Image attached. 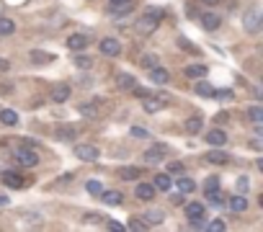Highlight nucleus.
Segmentation results:
<instances>
[{
  "label": "nucleus",
  "instance_id": "obj_1",
  "mask_svg": "<svg viewBox=\"0 0 263 232\" xmlns=\"http://www.w3.org/2000/svg\"><path fill=\"white\" fill-rule=\"evenodd\" d=\"M162 19H165V11H162V8H147V13H142L137 19V23H134V31L142 34V37H150V34L160 26Z\"/></svg>",
  "mask_w": 263,
  "mask_h": 232
},
{
  "label": "nucleus",
  "instance_id": "obj_2",
  "mask_svg": "<svg viewBox=\"0 0 263 232\" xmlns=\"http://www.w3.org/2000/svg\"><path fill=\"white\" fill-rule=\"evenodd\" d=\"M13 157H16V163L21 165V168H34L36 163H39V155H36V150H31V147H21V150H16Z\"/></svg>",
  "mask_w": 263,
  "mask_h": 232
},
{
  "label": "nucleus",
  "instance_id": "obj_3",
  "mask_svg": "<svg viewBox=\"0 0 263 232\" xmlns=\"http://www.w3.org/2000/svg\"><path fill=\"white\" fill-rule=\"evenodd\" d=\"M261 23H263V13L258 11V8H253V11H248L245 16H243V26H245V31H250V34H258Z\"/></svg>",
  "mask_w": 263,
  "mask_h": 232
},
{
  "label": "nucleus",
  "instance_id": "obj_4",
  "mask_svg": "<svg viewBox=\"0 0 263 232\" xmlns=\"http://www.w3.org/2000/svg\"><path fill=\"white\" fill-rule=\"evenodd\" d=\"M75 155H78V160H83V163H96L98 160V147H93V145H75Z\"/></svg>",
  "mask_w": 263,
  "mask_h": 232
},
{
  "label": "nucleus",
  "instance_id": "obj_5",
  "mask_svg": "<svg viewBox=\"0 0 263 232\" xmlns=\"http://www.w3.org/2000/svg\"><path fill=\"white\" fill-rule=\"evenodd\" d=\"M0 178H3V183L8 186V189H23V175L18 171H0Z\"/></svg>",
  "mask_w": 263,
  "mask_h": 232
},
{
  "label": "nucleus",
  "instance_id": "obj_6",
  "mask_svg": "<svg viewBox=\"0 0 263 232\" xmlns=\"http://www.w3.org/2000/svg\"><path fill=\"white\" fill-rule=\"evenodd\" d=\"M168 106V101L165 98H152V96H144L142 98V109H144V114H158V111H162Z\"/></svg>",
  "mask_w": 263,
  "mask_h": 232
},
{
  "label": "nucleus",
  "instance_id": "obj_7",
  "mask_svg": "<svg viewBox=\"0 0 263 232\" xmlns=\"http://www.w3.org/2000/svg\"><path fill=\"white\" fill-rule=\"evenodd\" d=\"M204 160L212 165H224V163H230V155L224 150H209V153H204Z\"/></svg>",
  "mask_w": 263,
  "mask_h": 232
},
{
  "label": "nucleus",
  "instance_id": "obj_8",
  "mask_svg": "<svg viewBox=\"0 0 263 232\" xmlns=\"http://www.w3.org/2000/svg\"><path fill=\"white\" fill-rule=\"evenodd\" d=\"M134 196H137L140 201H152V199H155V186H152V183H137Z\"/></svg>",
  "mask_w": 263,
  "mask_h": 232
},
{
  "label": "nucleus",
  "instance_id": "obj_9",
  "mask_svg": "<svg viewBox=\"0 0 263 232\" xmlns=\"http://www.w3.org/2000/svg\"><path fill=\"white\" fill-rule=\"evenodd\" d=\"M204 139L209 142L212 147H224V142H227V135H224L222 129H212V132H206Z\"/></svg>",
  "mask_w": 263,
  "mask_h": 232
},
{
  "label": "nucleus",
  "instance_id": "obj_10",
  "mask_svg": "<svg viewBox=\"0 0 263 232\" xmlns=\"http://www.w3.org/2000/svg\"><path fill=\"white\" fill-rule=\"evenodd\" d=\"M162 157H165V147H162V145H155V147H150L147 153H144V163L155 165V163H160Z\"/></svg>",
  "mask_w": 263,
  "mask_h": 232
},
{
  "label": "nucleus",
  "instance_id": "obj_11",
  "mask_svg": "<svg viewBox=\"0 0 263 232\" xmlns=\"http://www.w3.org/2000/svg\"><path fill=\"white\" fill-rule=\"evenodd\" d=\"M98 49H101L106 57H116V55L121 52V44L116 41V39H103V41H101V47H98Z\"/></svg>",
  "mask_w": 263,
  "mask_h": 232
},
{
  "label": "nucleus",
  "instance_id": "obj_12",
  "mask_svg": "<svg viewBox=\"0 0 263 232\" xmlns=\"http://www.w3.org/2000/svg\"><path fill=\"white\" fill-rule=\"evenodd\" d=\"M150 80H152V83H158V85H165L168 80H170V75H168L165 67L155 65V67H150Z\"/></svg>",
  "mask_w": 263,
  "mask_h": 232
},
{
  "label": "nucleus",
  "instance_id": "obj_13",
  "mask_svg": "<svg viewBox=\"0 0 263 232\" xmlns=\"http://www.w3.org/2000/svg\"><path fill=\"white\" fill-rule=\"evenodd\" d=\"M88 37H85V34H72V37L67 39V47L72 49V52H80V49H85L88 47Z\"/></svg>",
  "mask_w": 263,
  "mask_h": 232
},
{
  "label": "nucleus",
  "instance_id": "obj_14",
  "mask_svg": "<svg viewBox=\"0 0 263 232\" xmlns=\"http://www.w3.org/2000/svg\"><path fill=\"white\" fill-rule=\"evenodd\" d=\"M186 217H188V219H196V217H206V207H204L202 201L186 204Z\"/></svg>",
  "mask_w": 263,
  "mask_h": 232
},
{
  "label": "nucleus",
  "instance_id": "obj_15",
  "mask_svg": "<svg viewBox=\"0 0 263 232\" xmlns=\"http://www.w3.org/2000/svg\"><path fill=\"white\" fill-rule=\"evenodd\" d=\"M220 23H222V19L217 13H204L202 16V26L206 31H217V29H220Z\"/></svg>",
  "mask_w": 263,
  "mask_h": 232
},
{
  "label": "nucleus",
  "instance_id": "obj_16",
  "mask_svg": "<svg viewBox=\"0 0 263 232\" xmlns=\"http://www.w3.org/2000/svg\"><path fill=\"white\" fill-rule=\"evenodd\" d=\"M101 199H103V204H108V207H119L124 201V193L121 191H101Z\"/></svg>",
  "mask_w": 263,
  "mask_h": 232
},
{
  "label": "nucleus",
  "instance_id": "obj_17",
  "mask_svg": "<svg viewBox=\"0 0 263 232\" xmlns=\"http://www.w3.org/2000/svg\"><path fill=\"white\" fill-rule=\"evenodd\" d=\"M116 85H119V91H132V88L137 85V80L129 73H121V75H116Z\"/></svg>",
  "mask_w": 263,
  "mask_h": 232
},
{
  "label": "nucleus",
  "instance_id": "obj_18",
  "mask_svg": "<svg viewBox=\"0 0 263 232\" xmlns=\"http://www.w3.org/2000/svg\"><path fill=\"white\" fill-rule=\"evenodd\" d=\"M67 98H70V85H67V83H60V85L52 91V101H57V103H65Z\"/></svg>",
  "mask_w": 263,
  "mask_h": 232
},
{
  "label": "nucleus",
  "instance_id": "obj_19",
  "mask_svg": "<svg viewBox=\"0 0 263 232\" xmlns=\"http://www.w3.org/2000/svg\"><path fill=\"white\" fill-rule=\"evenodd\" d=\"M142 217H144V222H147V225L152 227V225H162V219H165V214H162L160 209H147V212L142 214Z\"/></svg>",
  "mask_w": 263,
  "mask_h": 232
},
{
  "label": "nucleus",
  "instance_id": "obj_20",
  "mask_svg": "<svg viewBox=\"0 0 263 232\" xmlns=\"http://www.w3.org/2000/svg\"><path fill=\"white\" fill-rule=\"evenodd\" d=\"M230 209L235 212V214H243L248 209V199H245V193H240V196H232L230 199Z\"/></svg>",
  "mask_w": 263,
  "mask_h": 232
},
{
  "label": "nucleus",
  "instance_id": "obj_21",
  "mask_svg": "<svg viewBox=\"0 0 263 232\" xmlns=\"http://www.w3.org/2000/svg\"><path fill=\"white\" fill-rule=\"evenodd\" d=\"M186 132L188 135H199V132H202V127H204V119L202 116H191V119H186Z\"/></svg>",
  "mask_w": 263,
  "mask_h": 232
},
{
  "label": "nucleus",
  "instance_id": "obj_22",
  "mask_svg": "<svg viewBox=\"0 0 263 232\" xmlns=\"http://www.w3.org/2000/svg\"><path fill=\"white\" fill-rule=\"evenodd\" d=\"M194 93H196V96H202V98H212V96H214V85H209V83H206V80L202 77V80L196 83Z\"/></svg>",
  "mask_w": 263,
  "mask_h": 232
},
{
  "label": "nucleus",
  "instance_id": "obj_23",
  "mask_svg": "<svg viewBox=\"0 0 263 232\" xmlns=\"http://www.w3.org/2000/svg\"><path fill=\"white\" fill-rule=\"evenodd\" d=\"M176 189H178V193H183V196H186V193H191V191L196 189V183L191 181V178H186V175H181V178H178V181H176Z\"/></svg>",
  "mask_w": 263,
  "mask_h": 232
},
{
  "label": "nucleus",
  "instance_id": "obj_24",
  "mask_svg": "<svg viewBox=\"0 0 263 232\" xmlns=\"http://www.w3.org/2000/svg\"><path fill=\"white\" fill-rule=\"evenodd\" d=\"M183 75L191 77V80H202V77L206 75V67H204V65H188V67L183 70Z\"/></svg>",
  "mask_w": 263,
  "mask_h": 232
},
{
  "label": "nucleus",
  "instance_id": "obj_25",
  "mask_svg": "<svg viewBox=\"0 0 263 232\" xmlns=\"http://www.w3.org/2000/svg\"><path fill=\"white\" fill-rule=\"evenodd\" d=\"M111 16H126L132 11V3H108V8H106Z\"/></svg>",
  "mask_w": 263,
  "mask_h": 232
},
{
  "label": "nucleus",
  "instance_id": "obj_26",
  "mask_svg": "<svg viewBox=\"0 0 263 232\" xmlns=\"http://www.w3.org/2000/svg\"><path fill=\"white\" fill-rule=\"evenodd\" d=\"M140 175H142V171H140V168H132V165L119 168V178H124V181H137Z\"/></svg>",
  "mask_w": 263,
  "mask_h": 232
},
{
  "label": "nucleus",
  "instance_id": "obj_27",
  "mask_svg": "<svg viewBox=\"0 0 263 232\" xmlns=\"http://www.w3.org/2000/svg\"><path fill=\"white\" fill-rule=\"evenodd\" d=\"M0 121H3L5 127H16V124H18V114L13 109H3V111H0Z\"/></svg>",
  "mask_w": 263,
  "mask_h": 232
},
{
  "label": "nucleus",
  "instance_id": "obj_28",
  "mask_svg": "<svg viewBox=\"0 0 263 232\" xmlns=\"http://www.w3.org/2000/svg\"><path fill=\"white\" fill-rule=\"evenodd\" d=\"M152 186H155V189H160V191H168L173 183H170V175H168V173H160V175H155V183H152Z\"/></svg>",
  "mask_w": 263,
  "mask_h": 232
},
{
  "label": "nucleus",
  "instance_id": "obj_29",
  "mask_svg": "<svg viewBox=\"0 0 263 232\" xmlns=\"http://www.w3.org/2000/svg\"><path fill=\"white\" fill-rule=\"evenodd\" d=\"M54 57L52 55H44V52H31V62L34 65H49Z\"/></svg>",
  "mask_w": 263,
  "mask_h": 232
},
{
  "label": "nucleus",
  "instance_id": "obj_30",
  "mask_svg": "<svg viewBox=\"0 0 263 232\" xmlns=\"http://www.w3.org/2000/svg\"><path fill=\"white\" fill-rule=\"evenodd\" d=\"M13 31H16V23L11 19H0V37H8Z\"/></svg>",
  "mask_w": 263,
  "mask_h": 232
},
{
  "label": "nucleus",
  "instance_id": "obj_31",
  "mask_svg": "<svg viewBox=\"0 0 263 232\" xmlns=\"http://www.w3.org/2000/svg\"><path fill=\"white\" fill-rule=\"evenodd\" d=\"M248 114H250V121L253 124H263V109H261V106H250Z\"/></svg>",
  "mask_w": 263,
  "mask_h": 232
},
{
  "label": "nucleus",
  "instance_id": "obj_32",
  "mask_svg": "<svg viewBox=\"0 0 263 232\" xmlns=\"http://www.w3.org/2000/svg\"><path fill=\"white\" fill-rule=\"evenodd\" d=\"M85 191H88V193H93V196H101L103 183H101V181H88V183H85Z\"/></svg>",
  "mask_w": 263,
  "mask_h": 232
},
{
  "label": "nucleus",
  "instance_id": "obj_33",
  "mask_svg": "<svg viewBox=\"0 0 263 232\" xmlns=\"http://www.w3.org/2000/svg\"><path fill=\"white\" fill-rule=\"evenodd\" d=\"M72 135H75V129H72V127H60V129H57V135H54V137H57V139H62V142H67V139H72Z\"/></svg>",
  "mask_w": 263,
  "mask_h": 232
},
{
  "label": "nucleus",
  "instance_id": "obj_34",
  "mask_svg": "<svg viewBox=\"0 0 263 232\" xmlns=\"http://www.w3.org/2000/svg\"><path fill=\"white\" fill-rule=\"evenodd\" d=\"M217 189H220V178H217V175H209V178H206V183H204V191L212 193V191H217Z\"/></svg>",
  "mask_w": 263,
  "mask_h": 232
},
{
  "label": "nucleus",
  "instance_id": "obj_35",
  "mask_svg": "<svg viewBox=\"0 0 263 232\" xmlns=\"http://www.w3.org/2000/svg\"><path fill=\"white\" fill-rule=\"evenodd\" d=\"M150 225H147V222H144V219H132L129 222V230H134V232H142V230H147Z\"/></svg>",
  "mask_w": 263,
  "mask_h": 232
},
{
  "label": "nucleus",
  "instance_id": "obj_36",
  "mask_svg": "<svg viewBox=\"0 0 263 232\" xmlns=\"http://www.w3.org/2000/svg\"><path fill=\"white\" fill-rule=\"evenodd\" d=\"M80 114H83L85 119H96V116H98L96 106H80Z\"/></svg>",
  "mask_w": 263,
  "mask_h": 232
},
{
  "label": "nucleus",
  "instance_id": "obj_37",
  "mask_svg": "<svg viewBox=\"0 0 263 232\" xmlns=\"http://www.w3.org/2000/svg\"><path fill=\"white\" fill-rule=\"evenodd\" d=\"M214 96L220 98V101H232V98H235V93L230 91V88H224V91H214Z\"/></svg>",
  "mask_w": 263,
  "mask_h": 232
},
{
  "label": "nucleus",
  "instance_id": "obj_38",
  "mask_svg": "<svg viewBox=\"0 0 263 232\" xmlns=\"http://www.w3.org/2000/svg\"><path fill=\"white\" fill-rule=\"evenodd\" d=\"M132 137H137V139H147V137H150V132L144 129V127H132Z\"/></svg>",
  "mask_w": 263,
  "mask_h": 232
},
{
  "label": "nucleus",
  "instance_id": "obj_39",
  "mask_svg": "<svg viewBox=\"0 0 263 232\" xmlns=\"http://www.w3.org/2000/svg\"><path fill=\"white\" fill-rule=\"evenodd\" d=\"M140 65H144V67H155V65H158V57H155V55H144V57L140 59Z\"/></svg>",
  "mask_w": 263,
  "mask_h": 232
},
{
  "label": "nucleus",
  "instance_id": "obj_40",
  "mask_svg": "<svg viewBox=\"0 0 263 232\" xmlns=\"http://www.w3.org/2000/svg\"><path fill=\"white\" fill-rule=\"evenodd\" d=\"M186 168H183V163H181V160H173V163L168 165V173H183Z\"/></svg>",
  "mask_w": 263,
  "mask_h": 232
},
{
  "label": "nucleus",
  "instance_id": "obj_41",
  "mask_svg": "<svg viewBox=\"0 0 263 232\" xmlns=\"http://www.w3.org/2000/svg\"><path fill=\"white\" fill-rule=\"evenodd\" d=\"M75 65H78L80 70H90V65H93V62H90V57H75Z\"/></svg>",
  "mask_w": 263,
  "mask_h": 232
},
{
  "label": "nucleus",
  "instance_id": "obj_42",
  "mask_svg": "<svg viewBox=\"0 0 263 232\" xmlns=\"http://www.w3.org/2000/svg\"><path fill=\"white\" fill-rule=\"evenodd\" d=\"M209 230L212 232H224V230H227V225H224L222 219H214V222H209Z\"/></svg>",
  "mask_w": 263,
  "mask_h": 232
},
{
  "label": "nucleus",
  "instance_id": "obj_43",
  "mask_svg": "<svg viewBox=\"0 0 263 232\" xmlns=\"http://www.w3.org/2000/svg\"><path fill=\"white\" fill-rule=\"evenodd\" d=\"M188 225H191L194 230H204L206 227V219L204 217H196V219H188Z\"/></svg>",
  "mask_w": 263,
  "mask_h": 232
},
{
  "label": "nucleus",
  "instance_id": "obj_44",
  "mask_svg": "<svg viewBox=\"0 0 263 232\" xmlns=\"http://www.w3.org/2000/svg\"><path fill=\"white\" fill-rule=\"evenodd\" d=\"M106 225H108V230H111V232H121L124 230V225H121V222H116V219H108Z\"/></svg>",
  "mask_w": 263,
  "mask_h": 232
},
{
  "label": "nucleus",
  "instance_id": "obj_45",
  "mask_svg": "<svg viewBox=\"0 0 263 232\" xmlns=\"http://www.w3.org/2000/svg\"><path fill=\"white\" fill-rule=\"evenodd\" d=\"M178 47H186V49H188V52H191V55H199V49H196V47H194V44H188V41H186V39H178Z\"/></svg>",
  "mask_w": 263,
  "mask_h": 232
},
{
  "label": "nucleus",
  "instance_id": "obj_46",
  "mask_svg": "<svg viewBox=\"0 0 263 232\" xmlns=\"http://www.w3.org/2000/svg\"><path fill=\"white\" fill-rule=\"evenodd\" d=\"M132 91H134V96H137V98H144V96H150V91H147V88H140V85H134Z\"/></svg>",
  "mask_w": 263,
  "mask_h": 232
},
{
  "label": "nucleus",
  "instance_id": "obj_47",
  "mask_svg": "<svg viewBox=\"0 0 263 232\" xmlns=\"http://www.w3.org/2000/svg\"><path fill=\"white\" fill-rule=\"evenodd\" d=\"M248 186H250V183H248V178H245V175H243V178H238V189H240L243 193L248 191Z\"/></svg>",
  "mask_w": 263,
  "mask_h": 232
},
{
  "label": "nucleus",
  "instance_id": "obj_48",
  "mask_svg": "<svg viewBox=\"0 0 263 232\" xmlns=\"http://www.w3.org/2000/svg\"><path fill=\"white\" fill-rule=\"evenodd\" d=\"M227 121V111H222V114H217V124H224Z\"/></svg>",
  "mask_w": 263,
  "mask_h": 232
},
{
  "label": "nucleus",
  "instance_id": "obj_49",
  "mask_svg": "<svg viewBox=\"0 0 263 232\" xmlns=\"http://www.w3.org/2000/svg\"><path fill=\"white\" fill-rule=\"evenodd\" d=\"M0 207H8V196H0Z\"/></svg>",
  "mask_w": 263,
  "mask_h": 232
},
{
  "label": "nucleus",
  "instance_id": "obj_50",
  "mask_svg": "<svg viewBox=\"0 0 263 232\" xmlns=\"http://www.w3.org/2000/svg\"><path fill=\"white\" fill-rule=\"evenodd\" d=\"M202 3H206V5H217L220 0H202Z\"/></svg>",
  "mask_w": 263,
  "mask_h": 232
},
{
  "label": "nucleus",
  "instance_id": "obj_51",
  "mask_svg": "<svg viewBox=\"0 0 263 232\" xmlns=\"http://www.w3.org/2000/svg\"><path fill=\"white\" fill-rule=\"evenodd\" d=\"M0 70H8V62L5 59H0Z\"/></svg>",
  "mask_w": 263,
  "mask_h": 232
},
{
  "label": "nucleus",
  "instance_id": "obj_52",
  "mask_svg": "<svg viewBox=\"0 0 263 232\" xmlns=\"http://www.w3.org/2000/svg\"><path fill=\"white\" fill-rule=\"evenodd\" d=\"M108 3H132V0H108Z\"/></svg>",
  "mask_w": 263,
  "mask_h": 232
},
{
  "label": "nucleus",
  "instance_id": "obj_53",
  "mask_svg": "<svg viewBox=\"0 0 263 232\" xmlns=\"http://www.w3.org/2000/svg\"><path fill=\"white\" fill-rule=\"evenodd\" d=\"M0 171H3V163H0Z\"/></svg>",
  "mask_w": 263,
  "mask_h": 232
}]
</instances>
